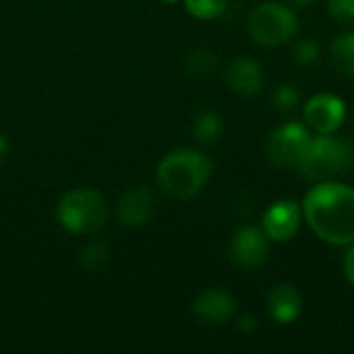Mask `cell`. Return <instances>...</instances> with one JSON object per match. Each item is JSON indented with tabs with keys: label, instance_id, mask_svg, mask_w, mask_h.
<instances>
[{
	"label": "cell",
	"instance_id": "cell-1",
	"mask_svg": "<svg viewBox=\"0 0 354 354\" xmlns=\"http://www.w3.org/2000/svg\"><path fill=\"white\" fill-rule=\"evenodd\" d=\"M303 218L311 232L334 247L354 243V187L326 180L317 183L303 199Z\"/></svg>",
	"mask_w": 354,
	"mask_h": 354
},
{
	"label": "cell",
	"instance_id": "cell-2",
	"mask_svg": "<svg viewBox=\"0 0 354 354\" xmlns=\"http://www.w3.org/2000/svg\"><path fill=\"white\" fill-rule=\"evenodd\" d=\"M212 172L214 164L203 151L180 147L162 158V162L158 164L156 178L160 189L168 197L187 201L201 193V189L212 178Z\"/></svg>",
	"mask_w": 354,
	"mask_h": 354
},
{
	"label": "cell",
	"instance_id": "cell-3",
	"mask_svg": "<svg viewBox=\"0 0 354 354\" xmlns=\"http://www.w3.org/2000/svg\"><path fill=\"white\" fill-rule=\"evenodd\" d=\"M297 170L303 180L315 185L351 174L354 170V141L336 133L313 137Z\"/></svg>",
	"mask_w": 354,
	"mask_h": 354
},
{
	"label": "cell",
	"instance_id": "cell-4",
	"mask_svg": "<svg viewBox=\"0 0 354 354\" xmlns=\"http://www.w3.org/2000/svg\"><path fill=\"white\" fill-rule=\"evenodd\" d=\"M56 220L73 234H95L108 222V203L93 189H73L58 201Z\"/></svg>",
	"mask_w": 354,
	"mask_h": 354
},
{
	"label": "cell",
	"instance_id": "cell-5",
	"mask_svg": "<svg viewBox=\"0 0 354 354\" xmlns=\"http://www.w3.org/2000/svg\"><path fill=\"white\" fill-rule=\"evenodd\" d=\"M249 35L255 44L278 48L290 41L299 31V17L292 8L280 2H263L249 15Z\"/></svg>",
	"mask_w": 354,
	"mask_h": 354
},
{
	"label": "cell",
	"instance_id": "cell-6",
	"mask_svg": "<svg viewBox=\"0 0 354 354\" xmlns=\"http://www.w3.org/2000/svg\"><path fill=\"white\" fill-rule=\"evenodd\" d=\"M311 131L307 124L301 122H284L270 131L263 151L270 164L276 168H299L303 162L309 145H311Z\"/></svg>",
	"mask_w": 354,
	"mask_h": 354
},
{
	"label": "cell",
	"instance_id": "cell-7",
	"mask_svg": "<svg viewBox=\"0 0 354 354\" xmlns=\"http://www.w3.org/2000/svg\"><path fill=\"white\" fill-rule=\"evenodd\" d=\"M270 239L257 226H241L228 245L230 261L245 272L259 270L270 257Z\"/></svg>",
	"mask_w": 354,
	"mask_h": 354
},
{
	"label": "cell",
	"instance_id": "cell-8",
	"mask_svg": "<svg viewBox=\"0 0 354 354\" xmlns=\"http://www.w3.org/2000/svg\"><path fill=\"white\" fill-rule=\"evenodd\" d=\"M305 124L317 135L338 133L346 120V104L334 93H315L303 110Z\"/></svg>",
	"mask_w": 354,
	"mask_h": 354
},
{
	"label": "cell",
	"instance_id": "cell-9",
	"mask_svg": "<svg viewBox=\"0 0 354 354\" xmlns=\"http://www.w3.org/2000/svg\"><path fill=\"white\" fill-rule=\"evenodd\" d=\"M301 222L303 205L295 199H280L266 209L261 218V230L272 243H288L299 232Z\"/></svg>",
	"mask_w": 354,
	"mask_h": 354
},
{
	"label": "cell",
	"instance_id": "cell-10",
	"mask_svg": "<svg viewBox=\"0 0 354 354\" xmlns=\"http://www.w3.org/2000/svg\"><path fill=\"white\" fill-rule=\"evenodd\" d=\"M195 319L203 326L218 328L226 326L236 315V301L224 288H205L201 290L191 305Z\"/></svg>",
	"mask_w": 354,
	"mask_h": 354
},
{
	"label": "cell",
	"instance_id": "cell-11",
	"mask_svg": "<svg viewBox=\"0 0 354 354\" xmlns=\"http://www.w3.org/2000/svg\"><path fill=\"white\" fill-rule=\"evenodd\" d=\"M224 81L232 93L243 97H253L261 93L266 85V73L259 60L249 56H239L228 62L224 71Z\"/></svg>",
	"mask_w": 354,
	"mask_h": 354
},
{
	"label": "cell",
	"instance_id": "cell-12",
	"mask_svg": "<svg viewBox=\"0 0 354 354\" xmlns=\"http://www.w3.org/2000/svg\"><path fill=\"white\" fill-rule=\"evenodd\" d=\"M153 212H156V195L147 187L129 189L120 197L118 207H116L120 224L129 228L145 226L153 218Z\"/></svg>",
	"mask_w": 354,
	"mask_h": 354
},
{
	"label": "cell",
	"instance_id": "cell-13",
	"mask_svg": "<svg viewBox=\"0 0 354 354\" xmlns=\"http://www.w3.org/2000/svg\"><path fill=\"white\" fill-rule=\"evenodd\" d=\"M266 309L276 324L290 326L303 315V297L292 284H278L270 290Z\"/></svg>",
	"mask_w": 354,
	"mask_h": 354
},
{
	"label": "cell",
	"instance_id": "cell-14",
	"mask_svg": "<svg viewBox=\"0 0 354 354\" xmlns=\"http://www.w3.org/2000/svg\"><path fill=\"white\" fill-rule=\"evenodd\" d=\"M330 54H332L334 68L342 77L354 79V31H344L336 35L330 48Z\"/></svg>",
	"mask_w": 354,
	"mask_h": 354
},
{
	"label": "cell",
	"instance_id": "cell-15",
	"mask_svg": "<svg viewBox=\"0 0 354 354\" xmlns=\"http://www.w3.org/2000/svg\"><path fill=\"white\" fill-rule=\"evenodd\" d=\"M222 131H224L222 118L214 110H203L193 120V137L201 145H214L222 137Z\"/></svg>",
	"mask_w": 354,
	"mask_h": 354
},
{
	"label": "cell",
	"instance_id": "cell-16",
	"mask_svg": "<svg viewBox=\"0 0 354 354\" xmlns=\"http://www.w3.org/2000/svg\"><path fill=\"white\" fill-rule=\"evenodd\" d=\"M272 108L286 114V112H295L301 104V91L292 85V83H280L274 91H272Z\"/></svg>",
	"mask_w": 354,
	"mask_h": 354
},
{
	"label": "cell",
	"instance_id": "cell-17",
	"mask_svg": "<svg viewBox=\"0 0 354 354\" xmlns=\"http://www.w3.org/2000/svg\"><path fill=\"white\" fill-rule=\"evenodd\" d=\"M228 6V0H185V8L191 17L199 21L218 19Z\"/></svg>",
	"mask_w": 354,
	"mask_h": 354
},
{
	"label": "cell",
	"instance_id": "cell-18",
	"mask_svg": "<svg viewBox=\"0 0 354 354\" xmlns=\"http://www.w3.org/2000/svg\"><path fill=\"white\" fill-rule=\"evenodd\" d=\"M218 66V58L212 50H195L187 60V73L193 77H209Z\"/></svg>",
	"mask_w": 354,
	"mask_h": 354
},
{
	"label": "cell",
	"instance_id": "cell-19",
	"mask_svg": "<svg viewBox=\"0 0 354 354\" xmlns=\"http://www.w3.org/2000/svg\"><path fill=\"white\" fill-rule=\"evenodd\" d=\"M108 257H110V251L104 243H91L81 251V266L89 272H100L104 270Z\"/></svg>",
	"mask_w": 354,
	"mask_h": 354
},
{
	"label": "cell",
	"instance_id": "cell-20",
	"mask_svg": "<svg viewBox=\"0 0 354 354\" xmlns=\"http://www.w3.org/2000/svg\"><path fill=\"white\" fill-rule=\"evenodd\" d=\"M292 58L301 66H313L319 62V44L313 37H303L292 48Z\"/></svg>",
	"mask_w": 354,
	"mask_h": 354
},
{
	"label": "cell",
	"instance_id": "cell-21",
	"mask_svg": "<svg viewBox=\"0 0 354 354\" xmlns=\"http://www.w3.org/2000/svg\"><path fill=\"white\" fill-rule=\"evenodd\" d=\"M328 8L338 23L354 27V0H328Z\"/></svg>",
	"mask_w": 354,
	"mask_h": 354
},
{
	"label": "cell",
	"instance_id": "cell-22",
	"mask_svg": "<svg viewBox=\"0 0 354 354\" xmlns=\"http://www.w3.org/2000/svg\"><path fill=\"white\" fill-rule=\"evenodd\" d=\"M236 330L241 334H253L257 330V317L253 313H245L236 319Z\"/></svg>",
	"mask_w": 354,
	"mask_h": 354
},
{
	"label": "cell",
	"instance_id": "cell-23",
	"mask_svg": "<svg viewBox=\"0 0 354 354\" xmlns=\"http://www.w3.org/2000/svg\"><path fill=\"white\" fill-rule=\"evenodd\" d=\"M344 274H346L348 282L354 286V243L351 245V249H348V253L344 257Z\"/></svg>",
	"mask_w": 354,
	"mask_h": 354
},
{
	"label": "cell",
	"instance_id": "cell-24",
	"mask_svg": "<svg viewBox=\"0 0 354 354\" xmlns=\"http://www.w3.org/2000/svg\"><path fill=\"white\" fill-rule=\"evenodd\" d=\"M6 153H8V141H6V137L0 133V162L6 158Z\"/></svg>",
	"mask_w": 354,
	"mask_h": 354
},
{
	"label": "cell",
	"instance_id": "cell-25",
	"mask_svg": "<svg viewBox=\"0 0 354 354\" xmlns=\"http://www.w3.org/2000/svg\"><path fill=\"white\" fill-rule=\"evenodd\" d=\"M292 4H301V6H307V4H313L315 0H290Z\"/></svg>",
	"mask_w": 354,
	"mask_h": 354
},
{
	"label": "cell",
	"instance_id": "cell-26",
	"mask_svg": "<svg viewBox=\"0 0 354 354\" xmlns=\"http://www.w3.org/2000/svg\"><path fill=\"white\" fill-rule=\"evenodd\" d=\"M162 2H166V4H176L178 0H162Z\"/></svg>",
	"mask_w": 354,
	"mask_h": 354
}]
</instances>
